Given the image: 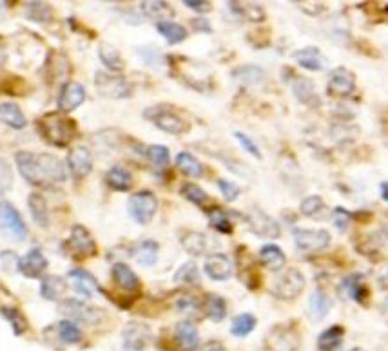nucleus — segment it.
Wrapping results in <instances>:
<instances>
[{
	"label": "nucleus",
	"mask_w": 388,
	"mask_h": 351,
	"mask_svg": "<svg viewBox=\"0 0 388 351\" xmlns=\"http://www.w3.org/2000/svg\"><path fill=\"white\" fill-rule=\"evenodd\" d=\"M60 310H62L73 322L96 326L104 320V311L100 310V308L91 306L87 302L78 301V299H66V301H62L60 302Z\"/></svg>",
	"instance_id": "7"
},
{
	"label": "nucleus",
	"mask_w": 388,
	"mask_h": 351,
	"mask_svg": "<svg viewBox=\"0 0 388 351\" xmlns=\"http://www.w3.org/2000/svg\"><path fill=\"white\" fill-rule=\"evenodd\" d=\"M174 341L184 351L198 350L200 334L198 328L191 322V320H181L174 328Z\"/></svg>",
	"instance_id": "22"
},
{
	"label": "nucleus",
	"mask_w": 388,
	"mask_h": 351,
	"mask_svg": "<svg viewBox=\"0 0 388 351\" xmlns=\"http://www.w3.org/2000/svg\"><path fill=\"white\" fill-rule=\"evenodd\" d=\"M209 219H211V226L214 230H218L220 234H232L234 225L230 221L229 214L221 208H214V210L209 212Z\"/></svg>",
	"instance_id": "49"
},
{
	"label": "nucleus",
	"mask_w": 388,
	"mask_h": 351,
	"mask_svg": "<svg viewBox=\"0 0 388 351\" xmlns=\"http://www.w3.org/2000/svg\"><path fill=\"white\" fill-rule=\"evenodd\" d=\"M156 29H158L160 35H162L171 45L181 44V42L187 40V36H189L186 27L181 26V24L172 22V20H169V22H158L156 24Z\"/></svg>",
	"instance_id": "39"
},
{
	"label": "nucleus",
	"mask_w": 388,
	"mask_h": 351,
	"mask_svg": "<svg viewBox=\"0 0 388 351\" xmlns=\"http://www.w3.org/2000/svg\"><path fill=\"white\" fill-rule=\"evenodd\" d=\"M111 275H113L114 284H117L120 290H124V292L131 293L140 290V277H138L126 263H114L113 268H111Z\"/></svg>",
	"instance_id": "21"
},
{
	"label": "nucleus",
	"mask_w": 388,
	"mask_h": 351,
	"mask_svg": "<svg viewBox=\"0 0 388 351\" xmlns=\"http://www.w3.org/2000/svg\"><path fill=\"white\" fill-rule=\"evenodd\" d=\"M27 207H29L31 217L36 225L40 226V228H47V226H50L51 223L50 208H47V201H45L42 194L38 192L29 194V198H27Z\"/></svg>",
	"instance_id": "30"
},
{
	"label": "nucleus",
	"mask_w": 388,
	"mask_h": 351,
	"mask_svg": "<svg viewBox=\"0 0 388 351\" xmlns=\"http://www.w3.org/2000/svg\"><path fill=\"white\" fill-rule=\"evenodd\" d=\"M86 87L82 86L80 81H66L62 86V89H60L59 100H57L59 113H73L75 109H78L86 102Z\"/></svg>",
	"instance_id": "14"
},
{
	"label": "nucleus",
	"mask_w": 388,
	"mask_h": 351,
	"mask_svg": "<svg viewBox=\"0 0 388 351\" xmlns=\"http://www.w3.org/2000/svg\"><path fill=\"white\" fill-rule=\"evenodd\" d=\"M95 87L100 96L111 100H126L133 95V87L126 77L114 72L96 71Z\"/></svg>",
	"instance_id": "3"
},
{
	"label": "nucleus",
	"mask_w": 388,
	"mask_h": 351,
	"mask_svg": "<svg viewBox=\"0 0 388 351\" xmlns=\"http://www.w3.org/2000/svg\"><path fill=\"white\" fill-rule=\"evenodd\" d=\"M98 56L105 68L111 69L113 72L122 71V69L126 68V62H124L120 51H118L114 45L109 44V42H102V44L98 45Z\"/></svg>",
	"instance_id": "36"
},
{
	"label": "nucleus",
	"mask_w": 388,
	"mask_h": 351,
	"mask_svg": "<svg viewBox=\"0 0 388 351\" xmlns=\"http://www.w3.org/2000/svg\"><path fill=\"white\" fill-rule=\"evenodd\" d=\"M174 283L191 284V286H196V284H200L198 265H196V263H193V261L184 263V265L178 268L177 274H174Z\"/></svg>",
	"instance_id": "46"
},
{
	"label": "nucleus",
	"mask_w": 388,
	"mask_h": 351,
	"mask_svg": "<svg viewBox=\"0 0 388 351\" xmlns=\"http://www.w3.org/2000/svg\"><path fill=\"white\" fill-rule=\"evenodd\" d=\"M345 338V328L339 325L330 326L327 328L323 334L318 337V348L321 351H336L341 344H343Z\"/></svg>",
	"instance_id": "37"
},
{
	"label": "nucleus",
	"mask_w": 388,
	"mask_h": 351,
	"mask_svg": "<svg viewBox=\"0 0 388 351\" xmlns=\"http://www.w3.org/2000/svg\"><path fill=\"white\" fill-rule=\"evenodd\" d=\"M0 232L13 241H22L27 237V225L13 203L0 201Z\"/></svg>",
	"instance_id": "5"
},
{
	"label": "nucleus",
	"mask_w": 388,
	"mask_h": 351,
	"mask_svg": "<svg viewBox=\"0 0 388 351\" xmlns=\"http://www.w3.org/2000/svg\"><path fill=\"white\" fill-rule=\"evenodd\" d=\"M180 194L187 199V201H191L193 205H196V207L205 208V205L209 203L207 192H205V190H203L202 187L196 183H184V187L180 189Z\"/></svg>",
	"instance_id": "47"
},
{
	"label": "nucleus",
	"mask_w": 388,
	"mask_h": 351,
	"mask_svg": "<svg viewBox=\"0 0 388 351\" xmlns=\"http://www.w3.org/2000/svg\"><path fill=\"white\" fill-rule=\"evenodd\" d=\"M15 163H17V169L20 172L24 180L29 185H40L38 180V172H36V159L35 153H29V150H20V153L15 154Z\"/></svg>",
	"instance_id": "29"
},
{
	"label": "nucleus",
	"mask_w": 388,
	"mask_h": 351,
	"mask_svg": "<svg viewBox=\"0 0 388 351\" xmlns=\"http://www.w3.org/2000/svg\"><path fill=\"white\" fill-rule=\"evenodd\" d=\"M258 325V319L253 315V313H239L232 319L230 322V334L234 337H247L248 334H253L254 328Z\"/></svg>",
	"instance_id": "43"
},
{
	"label": "nucleus",
	"mask_w": 388,
	"mask_h": 351,
	"mask_svg": "<svg viewBox=\"0 0 388 351\" xmlns=\"http://www.w3.org/2000/svg\"><path fill=\"white\" fill-rule=\"evenodd\" d=\"M158 243L153 239H145L140 244H136L135 248V257L136 261L140 263L142 266H153L154 263L158 261Z\"/></svg>",
	"instance_id": "41"
},
{
	"label": "nucleus",
	"mask_w": 388,
	"mask_h": 351,
	"mask_svg": "<svg viewBox=\"0 0 388 351\" xmlns=\"http://www.w3.org/2000/svg\"><path fill=\"white\" fill-rule=\"evenodd\" d=\"M348 351H366V350H363V348H352V350H348Z\"/></svg>",
	"instance_id": "61"
},
{
	"label": "nucleus",
	"mask_w": 388,
	"mask_h": 351,
	"mask_svg": "<svg viewBox=\"0 0 388 351\" xmlns=\"http://www.w3.org/2000/svg\"><path fill=\"white\" fill-rule=\"evenodd\" d=\"M177 308L181 311V313H184V311H186V313H191L193 310H196V302H194L193 299L187 295V297H184V299H180V301H178Z\"/></svg>",
	"instance_id": "58"
},
{
	"label": "nucleus",
	"mask_w": 388,
	"mask_h": 351,
	"mask_svg": "<svg viewBox=\"0 0 388 351\" xmlns=\"http://www.w3.org/2000/svg\"><path fill=\"white\" fill-rule=\"evenodd\" d=\"M202 351H227V348L221 343H218V341H211V343H207L202 348Z\"/></svg>",
	"instance_id": "59"
},
{
	"label": "nucleus",
	"mask_w": 388,
	"mask_h": 351,
	"mask_svg": "<svg viewBox=\"0 0 388 351\" xmlns=\"http://www.w3.org/2000/svg\"><path fill=\"white\" fill-rule=\"evenodd\" d=\"M247 225L248 230L253 232V234L260 235L263 239H278L281 235V228H280V223L271 217L267 212H263L260 207H253L251 210L247 212Z\"/></svg>",
	"instance_id": "10"
},
{
	"label": "nucleus",
	"mask_w": 388,
	"mask_h": 351,
	"mask_svg": "<svg viewBox=\"0 0 388 351\" xmlns=\"http://www.w3.org/2000/svg\"><path fill=\"white\" fill-rule=\"evenodd\" d=\"M292 93L303 105H308V107H318V105L321 104L320 96H318V93H316V87H314V84H312V81L305 77L294 78Z\"/></svg>",
	"instance_id": "26"
},
{
	"label": "nucleus",
	"mask_w": 388,
	"mask_h": 351,
	"mask_svg": "<svg viewBox=\"0 0 388 351\" xmlns=\"http://www.w3.org/2000/svg\"><path fill=\"white\" fill-rule=\"evenodd\" d=\"M203 270H205L209 279L221 283V281H227L230 275H232L234 266H232L230 257H227L225 254H211V256L205 259Z\"/></svg>",
	"instance_id": "18"
},
{
	"label": "nucleus",
	"mask_w": 388,
	"mask_h": 351,
	"mask_svg": "<svg viewBox=\"0 0 388 351\" xmlns=\"http://www.w3.org/2000/svg\"><path fill=\"white\" fill-rule=\"evenodd\" d=\"M105 183L111 190H117V192H129L133 189V174L127 171L122 165H114L107 171L105 174Z\"/></svg>",
	"instance_id": "27"
},
{
	"label": "nucleus",
	"mask_w": 388,
	"mask_h": 351,
	"mask_svg": "<svg viewBox=\"0 0 388 351\" xmlns=\"http://www.w3.org/2000/svg\"><path fill=\"white\" fill-rule=\"evenodd\" d=\"M47 266H50V263H47V259H45L40 248H31L29 252L24 254L17 261L18 272H20L24 277H27V279L40 277V275L47 270Z\"/></svg>",
	"instance_id": "16"
},
{
	"label": "nucleus",
	"mask_w": 388,
	"mask_h": 351,
	"mask_svg": "<svg viewBox=\"0 0 388 351\" xmlns=\"http://www.w3.org/2000/svg\"><path fill=\"white\" fill-rule=\"evenodd\" d=\"M142 11L149 18H154L158 22H169L174 17V9L167 2H160V0H151V2H142Z\"/></svg>",
	"instance_id": "38"
},
{
	"label": "nucleus",
	"mask_w": 388,
	"mask_h": 351,
	"mask_svg": "<svg viewBox=\"0 0 388 351\" xmlns=\"http://www.w3.org/2000/svg\"><path fill=\"white\" fill-rule=\"evenodd\" d=\"M307 279L299 268H287L274 279L271 286V293L280 301H292L305 290Z\"/></svg>",
	"instance_id": "2"
},
{
	"label": "nucleus",
	"mask_w": 388,
	"mask_h": 351,
	"mask_svg": "<svg viewBox=\"0 0 388 351\" xmlns=\"http://www.w3.org/2000/svg\"><path fill=\"white\" fill-rule=\"evenodd\" d=\"M59 337L66 344H78L82 341V329L77 322L66 319L59 322Z\"/></svg>",
	"instance_id": "48"
},
{
	"label": "nucleus",
	"mask_w": 388,
	"mask_h": 351,
	"mask_svg": "<svg viewBox=\"0 0 388 351\" xmlns=\"http://www.w3.org/2000/svg\"><path fill=\"white\" fill-rule=\"evenodd\" d=\"M341 292L356 302H365V299L368 297V290L361 274L347 275L341 283Z\"/></svg>",
	"instance_id": "34"
},
{
	"label": "nucleus",
	"mask_w": 388,
	"mask_h": 351,
	"mask_svg": "<svg viewBox=\"0 0 388 351\" xmlns=\"http://www.w3.org/2000/svg\"><path fill=\"white\" fill-rule=\"evenodd\" d=\"M329 217L332 219V223H334V226L339 232H347L350 223H352V214L343 207H336L334 210L330 212Z\"/></svg>",
	"instance_id": "51"
},
{
	"label": "nucleus",
	"mask_w": 388,
	"mask_h": 351,
	"mask_svg": "<svg viewBox=\"0 0 388 351\" xmlns=\"http://www.w3.org/2000/svg\"><path fill=\"white\" fill-rule=\"evenodd\" d=\"M36 129L50 145L54 147H68L77 138L78 127L75 120L64 116L62 113H50L36 122Z\"/></svg>",
	"instance_id": "1"
},
{
	"label": "nucleus",
	"mask_w": 388,
	"mask_h": 351,
	"mask_svg": "<svg viewBox=\"0 0 388 351\" xmlns=\"http://www.w3.org/2000/svg\"><path fill=\"white\" fill-rule=\"evenodd\" d=\"M184 6H187L193 11H198V13H209L212 9V4L207 0H184Z\"/></svg>",
	"instance_id": "56"
},
{
	"label": "nucleus",
	"mask_w": 388,
	"mask_h": 351,
	"mask_svg": "<svg viewBox=\"0 0 388 351\" xmlns=\"http://www.w3.org/2000/svg\"><path fill=\"white\" fill-rule=\"evenodd\" d=\"M234 136H236V140H238V143L241 145V149H244L245 153H248L251 156H254V158H258V159L263 158L262 153H260V147H258L256 141H254L253 138H248L247 134H244V132H239V131H236Z\"/></svg>",
	"instance_id": "53"
},
{
	"label": "nucleus",
	"mask_w": 388,
	"mask_h": 351,
	"mask_svg": "<svg viewBox=\"0 0 388 351\" xmlns=\"http://www.w3.org/2000/svg\"><path fill=\"white\" fill-rule=\"evenodd\" d=\"M234 78L244 86H260L265 80V71L260 65L247 63V65H241V68L236 69Z\"/></svg>",
	"instance_id": "40"
},
{
	"label": "nucleus",
	"mask_w": 388,
	"mask_h": 351,
	"mask_svg": "<svg viewBox=\"0 0 388 351\" xmlns=\"http://www.w3.org/2000/svg\"><path fill=\"white\" fill-rule=\"evenodd\" d=\"M332 306H334V301H332L329 292H325V290L321 288L314 290V292L311 293V297H308V317H311V320H314V322H320V320H323L329 315Z\"/></svg>",
	"instance_id": "20"
},
{
	"label": "nucleus",
	"mask_w": 388,
	"mask_h": 351,
	"mask_svg": "<svg viewBox=\"0 0 388 351\" xmlns=\"http://www.w3.org/2000/svg\"><path fill=\"white\" fill-rule=\"evenodd\" d=\"M258 259L262 263V266H265L267 270L271 272H280L281 268H285L287 257H285L283 250L278 244H263L258 252Z\"/></svg>",
	"instance_id": "24"
},
{
	"label": "nucleus",
	"mask_w": 388,
	"mask_h": 351,
	"mask_svg": "<svg viewBox=\"0 0 388 351\" xmlns=\"http://www.w3.org/2000/svg\"><path fill=\"white\" fill-rule=\"evenodd\" d=\"M68 292V281L60 275H45L40 283V295L45 301H60Z\"/></svg>",
	"instance_id": "28"
},
{
	"label": "nucleus",
	"mask_w": 388,
	"mask_h": 351,
	"mask_svg": "<svg viewBox=\"0 0 388 351\" xmlns=\"http://www.w3.org/2000/svg\"><path fill=\"white\" fill-rule=\"evenodd\" d=\"M0 123L11 127L15 131H20L27 125L26 114L22 113V109L18 107L13 102H4L0 104Z\"/></svg>",
	"instance_id": "31"
},
{
	"label": "nucleus",
	"mask_w": 388,
	"mask_h": 351,
	"mask_svg": "<svg viewBox=\"0 0 388 351\" xmlns=\"http://www.w3.org/2000/svg\"><path fill=\"white\" fill-rule=\"evenodd\" d=\"M35 158H36V172H38L40 185L64 183V181L68 180V169H66L62 159L57 158L54 154L35 153Z\"/></svg>",
	"instance_id": "8"
},
{
	"label": "nucleus",
	"mask_w": 388,
	"mask_h": 351,
	"mask_svg": "<svg viewBox=\"0 0 388 351\" xmlns=\"http://www.w3.org/2000/svg\"><path fill=\"white\" fill-rule=\"evenodd\" d=\"M180 244L189 256H194V257L203 256V254L207 252L209 248L207 235L202 234V232H196V230H187L186 234L181 235Z\"/></svg>",
	"instance_id": "33"
},
{
	"label": "nucleus",
	"mask_w": 388,
	"mask_h": 351,
	"mask_svg": "<svg viewBox=\"0 0 388 351\" xmlns=\"http://www.w3.org/2000/svg\"><path fill=\"white\" fill-rule=\"evenodd\" d=\"M356 91V77L347 68H336L330 71L327 81V93L332 98H347Z\"/></svg>",
	"instance_id": "12"
},
{
	"label": "nucleus",
	"mask_w": 388,
	"mask_h": 351,
	"mask_svg": "<svg viewBox=\"0 0 388 351\" xmlns=\"http://www.w3.org/2000/svg\"><path fill=\"white\" fill-rule=\"evenodd\" d=\"M144 116L158 127L160 131L167 132V134L178 136L184 134L186 131V120L167 105H156V107L147 109Z\"/></svg>",
	"instance_id": "6"
},
{
	"label": "nucleus",
	"mask_w": 388,
	"mask_h": 351,
	"mask_svg": "<svg viewBox=\"0 0 388 351\" xmlns=\"http://www.w3.org/2000/svg\"><path fill=\"white\" fill-rule=\"evenodd\" d=\"M122 341L127 351H144L151 343V328L144 322L131 320L124 328Z\"/></svg>",
	"instance_id": "15"
},
{
	"label": "nucleus",
	"mask_w": 388,
	"mask_h": 351,
	"mask_svg": "<svg viewBox=\"0 0 388 351\" xmlns=\"http://www.w3.org/2000/svg\"><path fill=\"white\" fill-rule=\"evenodd\" d=\"M227 8L236 18L247 20V22H263L265 20V9L262 4L254 2H227Z\"/></svg>",
	"instance_id": "23"
},
{
	"label": "nucleus",
	"mask_w": 388,
	"mask_h": 351,
	"mask_svg": "<svg viewBox=\"0 0 388 351\" xmlns=\"http://www.w3.org/2000/svg\"><path fill=\"white\" fill-rule=\"evenodd\" d=\"M177 167L181 174L189 176V178H202L203 165L198 158H194L191 153H180L177 156Z\"/></svg>",
	"instance_id": "42"
},
{
	"label": "nucleus",
	"mask_w": 388,
	"mask_h": 351,
	"mask_svg": "<svg viewBox=\"0 0 388 351\" xmlns=\"http://www.w3.org/2000/svg\"><path fill=\"white\" fill-rule=\"evenodd\" d=\"M299 212H301V216L314 221H323L330 216L329 207H327L321 196H308V198L303 199L301 205H299Z\"/></svg>",
	"instance_id": "32"
},
{
	"label": "nucleus",
	"mask_w": 388,
	"mask_h": 351,
	"mask_svg": "<svg viewBox=\"0 0 388 351\" xmlns=\"http://www.w3.org/2000/svg\"><path fill=\"white\" fill-rule=\"evenodd\" d=\"M127 210H129V216L133 217V221H136L138 225H149L156 210H158V199L151 190H140V192L133 194L129 198Z\"/></svg>",
	"instance_id": "4"
},
{
	"label": "nucleus",
	"mask_w": 388,
	"mask_h": 351,
	"mask_svg": "<svg viewBox=\"0 0 388 351\" xmlns=\"http://www.w3.org/2000/svg\"><path fill=\"white\" fill-rule=\"evenodd\" d=\"M387 198H388L387 183H381V199H383V201H387Z\"/></svg>",
	"instance_id": "60"
},
{
	"label": "nucleus",
	"mask_w": 388,
	"mask_h": 351,
	"mask_svg": "<svg viewBox=\"0 0 388 351\" xmlns=\"http://www.w3.org/2000/svg\"><path fill=\"white\" fill-rule=\"evenodd\" d=\"M66 247H68L75 256L80 257H93L98 252L96 241L93 239L91 232L84 225H73L71 234H69Z\"/></svg>",
	"instance_id": "13"
},
{
	"label": "nucleus",
	"mask_w": 388,
	"mask_h": 351,
	"mask_svg": "<svg viewBox=\"0 0 388 351\" xmlns=\"http://www.w3.org/2000/svg\"><path fill=\"white\" fill-rule=\"evenodd\" d=\"M69 281H71V286L73 290L82 295V297L91 299L95 297V293L100 292V286H98V281L95 279V275L89 274L87 270L84 268H75L68 274Z\"/></svg>",
	"instance_id": "19"
},
{
	"label": "nucleus",
	"mask_w": 388,
	"mask_h": 351,
	"mask_svg": "<svg viewBox=\"0 0 388 351\" xmlns=\"http://www.w3.org/2000/svg\"><path fill=\"white\" fill-rule=\"evenodd\" d=\"M13 187V171L6 159L0 158V192H8Z\"/></svg>",
	"instance_id": "54"
},
{
	"label": "nucleus",
	"mask_w": 388,
	"mask_h": 351,
	"mask_svg": "<svg viewBox=\"0 0 388 351\" xmlns=\"http://www.w3.org/2000/svg\"><path fill=\"white\" fill-rule=\"evenodd\" d=\"M301 337L292 326L276 325L267 335V348L271 351H298Z\"/></svg>",
	"instance_id": "11"
},
{
	"label": "nucleus",
	"mask_w": 388,
	"mask_h": 351,
	"mask_svg": "<svg viewBox=\"0 0 388 351\" xmlns=\"http://www.w3.org/2000/svg\"><path fill=\"white\" fill-rule=\"evenodd\" d=\"M68 169L73 178L82 180L93 171V154L86 145H77L68 153Z\"/></svg>",
	"instance_id": "17"
},
{
	"label": "nucleus",
	"mask_w": 388,
	"mask_h": 351,
	"mask_svg": "<svg viewBox=\"0 0 388 351\" xmlns=\"http://www.w3.org/2000/svg\"><path fill=\"white\" fill-rule=\"evenodd\" d=\"M299 9H301L303 13L311 15V17H320L321 13H325L327 11V6L323 2H296Z\"/></svg>",
	"instance_id": "55"
},
{
	"label": "nucleus",
	"mask_w": 388,
	"mask_h": 351,
	"mask_svg": "<svg viewBox=\"0 0 388 351\" xmlns=\"http://www.w3.org/2000/svg\"><path fill=\"white\" fill-rule=\"evenodd\" d=\"M218 189H220L221 196H223V199H225L227 203H234L236 199L239 198V187L236 183H232V181L229 180H223V178H218Z\"/></svg>",
	"instance_id": "52"
},
{
	"label": "nucleus",
	"mask_w": 388,
	"mask_h": 351,
	"mask_svg": "<svg viewBox=\"0 0 388 351\" xmlns=\"http://www.w3.org/2000/svg\"><path fill=\"white\" fill-rule=\"evenodd\" d=\"M26 17L33 22L45 24L53 18V8L45 2H27L26 4Z\"/></svg>",
	"instance_id": "45"
},
{
	"label": "nucleus",
	"mask_w": 388,
	"mask_h": 351,
	"mask_svg": "<svg viewBox=\"0 0 388 351\" xmlns=\"http://www.w3.org/2000/svg\"><path fill=\"white\" fill-rule=\"evenodd\" d=\"M0 315L4 317L9 322L15 335H24L27 332V319L24 313L15 306H2L0 308Z\"/></svg>",
	"instance_id": "44"
},
{
	"label": "nucleus",
	"mask_w": 388,
	"mask_h": 351,
	"mask_svg": "<svg viewBox=\"0 0 388 351\" xmlns=\"http://www.w3.org/2000/svg\"><path fill=\"white\" fill-rule=\"evenodd\" d=\"M203 311L212 322H221L227 315V302L225 299L220 297L218 293H209L207 297L203 299Z\"/></svg>",
	"instance_id": "35"
},
{
	"label": "nucleus",
	"mask_w": 388,
	"mask_h": 351,
	"mask_svg": "<svg viewBox=\"0 0 388 351\" xmlns=\"http://www.w3.org/2000/svg\"><path fill=\"white\" fill-rule=\"evenodd\" d=\"M292 56L294 60L299 63V68L307 69V71H321L323 65H325V60H323V54H321L320 47H314V45L301 47V49L296 51Z\"/></svg>",
	"instance_id": "25"
},
{
	"label": "nucleus",
	"mask_w": 388,
	"mask_h": 351,
	"mask_svg": "<svg viewBox=\"0 0 388 351\" xmlns=\"http://www.w3.org/2000/svg\"><path fill=\"white\" fill-rule=\"evenodd\" d=\"M191 26L198 33H212L211 24H209V20H205V18H193V20H191Z\"/></svg>",
	"instance_id": "57"
},
{
	"label": "nucleus",
	"mask_w": 388,
	"mask_h": 351,
	"mask_svg": "<svg viewBox=\"0 0 388 351\" xmlns=\"http://www.w3.org/2000/svg\"><path fill=\"white\" fill-rule=\"evenodd\" d=\"M292 237H294V244H296V248H298L299 252H307V254L325 250V248L330 244V239H332L329 234V230H323V228H316V230L294 228Z\"/></svg>",
	"instance_id": "9"
},
{
	"label": "nucleus",
	"mask_w": 388,
	"mask_h": 351,
	"mask_svg": "<svg viewBox=\"0 0 388 351\" xmlns=\"http://www.w3.org/2000/svg\"><path fill=\"white\" fill-rule=\"evenodd\" d=\"M145 154L156 169H165L171 162V153L165 145H151V147H147Z\"/></svg>",
	"instance_id": "50"
}]
</instances>
